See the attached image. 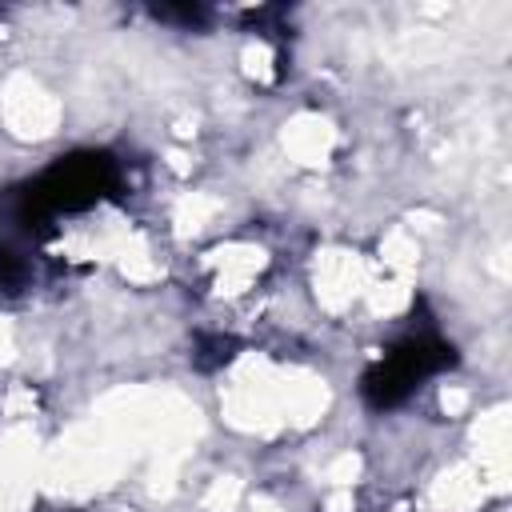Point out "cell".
Instances as JSON below:
<instances>
[{
    "label": "cell",
    "instance_id": "6da1fadb",
    "mask_svg": "<svg viewBox=\"0 0 512 512\" xmlns=\"http://www.w3.org/2000/svg\"><path fill=\"white\" fill-rule=\"evenodd\" d=\"M112 184H116V164L104 152H72L16 192L12 216L24 228H40L60 212H80L96 204Z\"/></svg>",
    "mask_w": 512,
    "mask_h": 512
},
{
    "label": "cell",
    "instance_id": "7a4b0ae2",
    "mask_svg": "<svg viewBox=\"0 0 512 512\" xmlns=\"http://www.w3.org/2000/svg\"><path fill=\"white\" fill-rule=\"evenodd\" d=\"M452 360H456L452 344H444L440 336L416 332V336L400 340L380 364L368 368V376H364V400L372 408H396V404H404L420 388V380H428L432 372L448 368Z\"/></svg>",
    "mask_w": 512,
    "mask_h": 512
},
{
    "label": "cell",
    "instance_id": "3957f363",
    "mask_svg": "<svg viewBox=\"0 0 512 512\" xmlns=\"http://www.w3.org/2000/svg\"><path fill=\"white\" fill-rule=\"evenodd\" d=\"M24 264H20V256L16 252H8V248H0V296H8V292H16L20 284H24Z\"/></svg>",
    "mask_w": 512,
    "mask_h": 512
}]
</instances>
